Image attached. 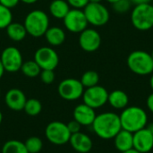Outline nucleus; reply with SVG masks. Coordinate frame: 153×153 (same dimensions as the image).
Listing matches in <instances>:
<instances>
[{
  "instance_id": "nucleus-1",
  "label": "nucleus",
  "mask_w": 153,
  "mask_h": 153,
  "mask_svg": "<svg viewBox=\"0 0 153 153\" xmlns=\"http://www.w3.org/2000/svg\"><path fill=\"white\" fill-rule=\"evenodd\" d=\"M91 126L94 133L103 140L113 139L122 130L120 117L114 112L97 115Z\"/></svg>"
},
{
  "instance_id": "nucleus-2",
  "label": "nucleus",
  "mask_w": 153,
  "mask_h": 153,
  "mask_svg": "<svg viewBox=\"0 0 153 153\" xmlns=\"http://www.w3.org/2000/svg\"><path fill=\"white\" fill-rule=\"evenodd\" d=\"M122 129L132 134L145 128L148 124L146 111L137 106L126 107L119 115Z\"/></svg>"
},
{
  "instance_id": "nucleus-3",
  "label": "nucleus",
  "mask_w": 153,
  "mask_h": 153,
  "mask_svg": "<svg viewBox=\"0 0 153 153\" xmlns=\"http://www.w3.org/2000/svg\"><path fill=\"white\" fill-rule=\"evenodd\" d=\"M23 25L29 35L33 38H40L49 28V18L45 12L33 10L26 15Z\"/></svg>"
},
{
  "instance_id": "nucleus-4",
  "label": "nucleus",
  "mask_w": 153,
  "mask_h": 153,
  "mask_svg": "<svg viewBox=\"0 0 153 153\" xmlns=\"http://www.w3.org/2000/svg\"><path fill=\"white\" fill-rule=\"evenodd\" d=\"M129 69L138 75H149L153 73V59L151 54L143 50L133 51L126 60Z\"/></svg>"
},
{
  "instance_id": "nucleus-5",
  "label": "nucleus",
  "mask_w": 153,
  "mask_h": 153,
  "mask_svg": "<svg viewBox=\"0 0 153 153\" xmlns=\"http://www.w3.org/2000/svg\"><path fill=\"white\" fill-rule=\"evenodd\" d=\"M134 27L142 31L149 30L153 27V5L150 4H136L131 14Z\"/></svg>"
},
{
  "instance_id": "nucleus-6",
  "label": "nucleus",
  "mask_w": 153,
  "mask_h": 153,
  "mask_svg": "<svg viewBox=\"0 0 153 153\" xmlns=\"http://www.w3.org/2000/svg\"><path fill=\"white\" fill-rule=\"evenodd\" d=\"M45 135L51 143L55 145H64L69 143L72 134L69 132L66 124L60 121H53L47 126Z\"/></svg>"
},
{
  "instance_id": "nucleus-7",
  "label": "nucleus",
  "mask_w": 153,
  "mask_h": 153,
  "mask_svg": "<svg viewBox=\"0 0 153 153\" xmlns=\"http://www.w3.org/2000/svg\"><path fill=\"white\" fill-rule=\"evenodd\" d=\"M83 13L88 23L100 27L109 21V12L108 8L101 3H89L84 8Z\"/></svg>"
},
{
  "instance_id": "nucleus-8",
  "label": "nucleus",
  "mask_w": 153,
  "mask_h": 153,
  "mask_svg": "<svg viewBox=\"0 0 153 153\" xmlns=\"http://www.w3.org/2000/svg\"><path fill=\"white\" fill-rule=\"evenodd\" d=\"M59 96L68 101H73L82 97L84 87L81 81L74 78H67L63 80L57 88Z\"/></svg>"
},
{
  "instance_id": "nucleus-9",
  "label": "nucleus",
  "mask_w": 153,
  "mask_h": 153,
  "mask_svg": "<svg viewBox=\"0 0 153 153\" xmlns=\"http://www.w3.org/2000/svg\"><path fill=\"white\" fill-rule=\"evenodd\" d=\"M108 91L99 84L91 88H87L84 90L82 94L83 103L94 109L103 107L108 102Z\"/></svg>"
},
{
  "instance_id": "nucleus-10",
  "label": "nucleus",
  "mask_w": 153,
  "mask_h": 153,
  "mask_svg": "<svg viewBox=\"0 0 153 153\" xmlns=\"http://www.w3.org/2000/svg\"><path fill=\"white\" fill-rule=\"evenodd\" d=\"M34 61L41 70H55L59 64V56L52 48L41 47L36 50Z\"/></svg>"
},
{
  "instance_id": "nucleus-11",
  "label": "nucleus",
  "mask_w": 153,
  "mask_h": 153,
  "mask_svg": "<svg viewBox=\"0 0 153 153\" xmlns=\"http://www.w3.org/2000/svg\"><path fill=\"white\" fill-rule=\"evenodd\" d=\"M0 60L4 68L8 73H16L21 70L23 64L22 55L21 51L15 47L5 48L0 56Z\"/></svg>"
},
{
  "instance_id": "nucleus-12",
  "label": "nucleus",
  "mask_w": 153,
  "mask_h": 153,
  "mask_svg": "<svg viewBox=\"0 0 153 153\" xmlns=\"http://www.w3.org/2000/svg\"><path fill=\"white\" fill-rule=\"evenodd\" d=\"M63 20L65 27L73 33H81L87 29L89 24L83 11L81 9H70Z\"/></svg>"
},
{
  "instance_id": "nucleus-13",
  "label": "nucleus",
  "mask_w": 153,
  "mask_h": 153,
  "mask_svg": "<svg viewBox=\"0 0 153 153\" xmlns=\"http://www.w3.org/2000/svg\"><path fill=\"white\" fill-rule=\"evenodd\" d=\"M101 44V37L100 33L93 29H85L80 33L79 45L85 52H95Z\"/></svg>"
},
{
  "instance_id": "nucleus-14",
  "label": "nucleus",
  "mask_w": 153,
  "mask_h": 153,
  "mask_svg": "<svg viewBox=\"0 0 153 153\" xmlns=\"http://www.w3.org/2000/svg\"><path fill=\"white\" fill-rule=\"evenodd\" d=\"M134 148L141 153L150 152L153 149V136L149 127L143 128L133 134Z\"/></svg>"
},
{
  "instance_id": "nucleus-15",
  "label": "nucleus",
  "mask_w": 153,
  "mask_h": 153,
  "mask_svg": "<svg viewBox=\"0 0 153 153\" xmlns=\"http://www.w3.org/2000/svg\"><path fill=\"white\" fill-rule=\"evenodd\" d=\"M26 96L24 92L16 88L10 89L4 96L5 105L13 111L23 110L24 105L26 103Z\"/></svg>"
},
{
  "instance_id": "nucleus-16",
  "label": "nucleus",
  "mask_w": 153,
  "mask_h": 153,
  "mask_svg": "<svg viewBox=\"0 0 153 153\" xmlns=\"http://www.w3.org/2000/svg\"><path fill=\"white\" fill-rule=\"evenodd\" d=\"M96 116L95 109L84 103L76 106L74 109V119L81 126H91Z\"/></svg>"
},
{
  "instance_id": "nucleus-17",
  "label": "nucleus",
  "mask_w": 153,
  "mask_h": 153,
  "mask_svg": "<svg viewBox=\"0 0 153 153\" xmlns=\"http://www.w3.org/2000/svg\"><path fill=\"white\" fill-rule=\"evenodd\" d=\"M69 143L72 148L79 153L91 152L93 146L91 137L82 132L73 134L70 137Z\"/></svg>"
},
{
  "instance_id": "nucleus-18",
  "label": "nucleus",
  "mask_w": 153,
  "mask_h": 153,
  "mask_svg": "<svg viewBox=\"0 0 153 153\" xmlns=\"http://www.w3.org/2000/svg\"><path fill=\"white\" fill-rule=\"evenodd\" d=\"M115 148L120 152H126L129 149L134 148L133 144V134L122 129L114 138Z\"/></svg>"
},
{
  "instance_id": "nucleus-19",
  "label": "nucleus",
  "mask_w": 153,
  "mask_h": 153,
  "mask_svg": "<svg viewBox=\"0 0 153 153\" xmlns=\"http://www.w3.org/2000/svg\"><path fill=\"white\" fill-rule=\"evenodd\" d=\"M108 102L115 109H124L128 106V95L121 90H115L108 93Z\"/></svg>"
},
{
  "instance_id": "nucleus-20",
  "label": "nucleus",
  "mask_w": 153,
  "mask_h": 153,
  "mask_svg": "<svg viewBox=\"0 0 153 153\" xmlns=\"http://www.w3.org/2000/svg\"><path fill=\"white\" fill-rule=\"evenodd\" d=\"M45 38L51 46H60L65 40V33L60 27H49L45 32Z\"/></svg>"
},
{
  "instance_id": "nucleus-21",
  "label": "nucleus",
  "mask_w": 153,
  "mask_h": 153,
  "mask_svg": "<svg viewBox=\"0 0 153 153\" xmlns=\"http://www.w3.org/2000/svg\"><path fill=\"white\" fill-rule=\"evenodd\" d=\"M6 33L9 39H11L13 41H22L28 34L23 24L13 22H12L6 27Z\"/></svg>"
},
{
  "instance_id": "nucleus-22",
  "label": "nucleus",
  "mask_w": 153,
  "mask_h": 153,
  "mask_svg": "<svg viewBox=\"0 0 153 153\" xmlns=\"http://www.w3.org/2000/svg\"><path fill=\"white\" fill-rule=\"evenodd\" d=\"M69 11L70 5L65 0H53L49 4V12L56 19H64Z\"/></svg>"
},
{
  "instance_id": "nucleus-23",
  "label": "nucleus",
  "mask_w": 153,
  "mask_h": 153,
  "mask_svg": "<svg viewBox=\"0 0 153 153\" xmlns=\"http://www.w3.org/2000/svg\"><path fill=\"white\" fill-rule=\"evenodd\" d=\"M2 153H29L24 143L19 140H9L2 147Z\"/></svg>"
},
{
  "instance_id": "nucleus-24",
  "label": "nucleus",
  "mask_w": 153,
  "mask_h": 153,
  "mask_svg": "<svg viewBox=\"0 0 153 153\" xmlns=\"http://www.w3.org/2000/svg\"><path fill=\"white\" fill-rule=\"evenodd\" d=\"M21 70L25 76L30 78H34L39 76L41 72V68L34 60L24 62L21 67Z\"/></svg>"
},
{
  "instance_id": "nucleus-25",
  "label": "nucleus",
  "mask_w": 153,
  "mask_h": 153,
  "mask_svg": "<svg viewBox=\"0 0 153 153\" xmlns=\"http://www.w3.org/2000/svg\"><path fill=\"white\" fill-rule=\"evenodd\" d=\"M23 110L27 115L30 117H36L41 112L42 104L37 99H29L26 100Z\"/></svg>"
},
{
  "instance_id": "nucleus-26",
  "label": "nucleus",
  "mask_w": 153,
  "mask_h": 153,
  "mask_svg": "<svg viewBox=\"0 0 153 153\" xmlns=\"http://www.w3.org/2000/svg\"><path fill=\"white\" fill-rule=\"evenodd\" d=\"M80 81L82 86L87 89V88H91V87L98 85L99 81H100V76L97 72L90 70V71L85 72L82 75V78Z\"/></svg>"
},
{
  "instance_id": "nucleus-27",
  "label": "nucleus",
  "mask_w": 153,
  "mask_h": 153,
  "mask_svg": "<svg viewBox=\"0 0 153 153\" xmlns=\"http://www.w3.org/2000/svg\"><path fill=\"white\" fill-rule=\"evenodd\" d=\"M24 145L29 153H39L42 150L43 143L39 137L31 136L25 141Z\"/></svg>"
},
{
  "instance_id": "nucleus-28",
  "label": "nucleus",
  "mask_w": 153,
  "mask_h": 153,
  "mask_svg": "<svg viewBox=\"0 0 153 153\" xmlns=\"http://www.w3.org/2000/svg\"><path fill=\"white\" fill-rule=\"evenodd\" d=\"M13 22V14L11 9L0 4V29H6V27Z\"/></svg>"
},
{
  "instance_id": "nucleus-29",
  "label": "nucleus",
  "mask_w": 153,
  "mask_h": 153,
  "mask_svg": "<svg viewBox=\"0 0 153 153\" xmlns=\"http://www.w3.org/2000/svg\"><path fill=\"white\" fill-rule=\"evenodd\" d=\"M132 2L131 0H118L113 4V9L118 13H124L128 12L131 9Z\"/></svg>"
},
{
  "instance_id": "nucleus-30",
  "label": "nucleus",
  "mask_w": 153,
  "mask_h": 153,
  "mask_svg": "<svg viewBox=\"0 0 153 153\" xmlns=\"http://www.w3.org/2000/svg\"><path fill=\"white\" fill-rule=\"evenodd\" d=\"M40 80L45 84H51L55 81V73L54 70H41L40 74Z\"/></svg>"
},
{
  "instance_id": "nucleus-31",
  "label": "nucleus",
  "mask_w": 153,
  "mask_h": 153,
  "mask_svg": "<svg viewBox=\"0 0 153 153\" xmlns=\"http://www.w3.org/2000/svg\"><path fill=\"white\" fill-rule=\"evenodd\" d=\"M68 4L75 9L84 8L90 2L89 0H66Z\"/></svg>"
},
{
  "instance_id": "nucleus-32",
  "label": "nucleus",
  "mask_w": 153,
  "mask_h": 153,
  "mask_svg": "<svg viewBox=\"0 0 153 153\" xmlns=\"http://www.w3.org/2000/svg\"><path fill=\"white\" fill-rule=\"evenodd\" d=\"M67 125V127H68V130L69 132L71 133V134H76V133H79L81 132V127L82 126L76 121V120H73V121H70Z\"/></svg>"
},
{
  "instance_id": "nucleus-33",
  "label": "nucleus",
  "mask_w": 153,
  "mask_h": 153,
  "mask_svg": "<svg viewBox=\"0 0 153 153\" xmlns=\"http://www.w3.org/2000/svg\"><path fill=\"white\" fill-rule=\"evenodd\" d=\"M20 2V0H0V4L9 9H12L13 7H15L18 3Z\"/></svg>"
},
{
  "instance_id": "nucleus-34",
  "label": "nucleus",
  "mask_w": 153,
  "mask_h": 153,
  "mask_svg": "<svg viewBox=\"0 0 153 153\" xmlns=\"http://www.w3.org/2000/svg\"><path fill=\"white\" fill-rule=\"evenodd\" d=\"M146 103H147V107H148L149 110L153 114V92L147 98Z\"/></svg>"
},
{
  "instance_id": "nucleus-35",
  "label": "nucleus",
  "mask_w": 153,
  "mask_h": 153,
  "mask_svg": "<svg viewBox=\"0 0 153 153\" xmlns=\"http://www.w3.org/2000/svg\"><path fill=\"white\" fill-rule=\"evenodd\" d=\"M132 4H150L152 0H131Z\"/></svg>"
},
{
  "instance_id": "nucleus-36",
  "label": "nucleus",
  "mask_w": 153,
  "mask_h": 153,
  "mask_svg": "<svg viewBox=\"0 0 153 153\" xmlns=\"http://www.w3.org/2000/svg\"><path fill=\"white\" fill-rule=\"evenodd\" d=\"M4 72H5V70H4V65H3V64H2V62H1V60H0V79L3 77Z\"/></svg>"
},
{
  "instance_id": "nucleus-37",
  "label": "nucleus",
  "mask_w": 153,
  "mask_h": 153,
  "mask_svg": "<svg viewBox=\"0 0 153 153\" xmlns=\"http://www.w3.org/2000/svg\"><path fill=\"white\" fill-rule=\"evenodd\" d=\"M121 153H141L140 152H138L137 150H135L134 148H132V149H129V150H127V151H126V152H123Z\"/></svg>"
},
{
  "instance_id": "nucleus-38",
  "label": "nucleus",
  "mask_w": 153,
  "mask_h": 153,
  "mask_svg": "<svg viewBox=\"0 0 153 153\" xmlns=\"http://www.w3.org/2000/svg\"><path fill=\"white\" fill-rule=\"evenodd\" d=\"M22 2H23L24 4H32L34 3H36L38 0H20Z\"/></svg>"
},
{
  "instance_id": "nucleus-39",
  "label": "nucleus",
  "mask_w": 153,
  "mask_h": 153,
  "mask_svg": "<svg viewBox=\"0 0 153 153\" xmlns=\"http://www.w3.org/2000/svg\"><path fill=\"white\" fill-rule=\"evenodd\" d=\"M150 86H151L152 90L153 91V73L152 74V77H151V79H150Z\"/></svg>"
},
{
  "instance_id": "nucleus-40",
  "label": "nucleus",
  "mask_w": 153,
  "mask_h": 153,
  "mask_svg": "<svg viewBox=\"0 0 153 153\" xmlns=\"http://www.w3.org/2000/svg\"><path fill=\"white\" fill-rule=\"evenodd\" d=\"M102 0H89L90 3H101Z\"/></svg>"
},
{
  "instance_id": "nucleus-41",
  "label": "nucleus",
  "mask_w": 153,
  "mask_h": 153,
  "mask_svg": "<svg viewBox=\"0 0 153 153\" xmlns=\"http://www.w3.org/2000/svg\"><path fill=\"white\" fill-rule=\"evenodd\" d=\"M106 1H107V2H108V3H110V4H115V3H116V2H117V1H118V0H106Z\"/></svg>"
},
{
  "instance_id": "nucleus-42",
  "label": "nucleus",
  "mask_w": 153,
  "mask_h": 153,
  "mask_svg": "<svg viewBox=\"0 0 153 153\" xmlns=\"http://www.w3.org/2000/svg\"><path fill=\"white\" fill-rule=\"evenodd\" d=\"M2 121H3V114H2V112L0 111V125L2 124Z\"/></svg>"
},
{
  "instance_id": "nucleus-43",
  "label": "nucleus",
  "mask_w": 153,
  "mask_h": 153,
  "mask_svg": "<svg viewBox=\"0 0 153 153\" xmlns=\"http://www.w3.org/2000/svg\"><path fill=\"white\" fill-rule=\"evenodd\" d=\"M149 129L151 130V132H152V136H153V124L149 126Z\"/></svg>"
},
{
  "instance_id": "nucleus-44",
  "label": "nucleus",
  "mask_w": 153,
  "mask_h": 153,
  "mask_svg": "<svg viewBox=\"0 0 153 153\" xmlns=\"http://www.w3.org/2000/svg\"><path fill=\"white\" fill-rule=\"evenodd\" d=\"M151 56H152V59H153V50H152V54H151Z\"/></svg>"
},
{
  "instance_id": "nucleus-45",
  "label": "nucleus",
  "mask_w": 153,
  "mask_h": 153,
  "mask_svg": "<svg viewBox=\"0 0 153 153\" xmlns=\"http://www.w3.org/2000/svg\"><path fill=\"white\" fill-rule=\"evenodd\" d=\"M89 153H91V152H89Z\"/></svg>"
},
{
  "instance_id": "nucleus-46",
  "label": "nucleus",
  "mask_w": 153,
  "mask_h": 153,
  "mask_svg": "<svg viewBox=\"0 0 153 153\" xmlns=\"http://www.w3.org/2000/svg\"><path fill=\"white\" fill-rule=\"evenodd\" d=\"M0 95H1V94H0Z\"/></svg>"
}]
</instances>
